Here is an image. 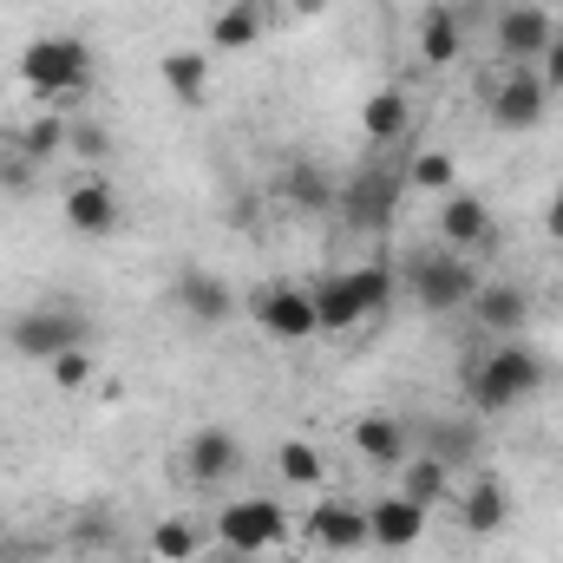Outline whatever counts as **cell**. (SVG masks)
<instances>
[{
	"mask_svg": "<svg viewBox=\"0 0 563 563\" xmlns=\"http://www.w3.org/2000/svg\"><path fill=\"white\" fill-rule=\"evenodd\" d=\"M263 26H269L263 0H217V13H210V46H217V53H250V46L263 40Z\"/></svg>",
	"mask_w": 563,
	"mask_h": 563,
	"instance_id": "cell-21",
	"label": "cell"
},
{
	"mask_svg": "<svg viewBox=\"0 0 563 563\" xmlns=\"http://www.w3.org/2000/svg\"><path fill=\"white\" fill-rule=\"evenodd\" d=\"M59 217H66V230L79 243H112L132 223V210H125V197H119V184L106 170H79L66 184V197H59Z\"/></svg>",
	"mask_w": 563,
	"mask_h": 563,
	"instance_id": "cell-6",
	"label": "cell"
},
{
	"mask_svg": "<svg viewBox=\"0 0 563 563\" xmlns=\"http://www.w3.org/2000/svg\"><path fill=\"white\" fill-rule=\"evenodd\" d=\"M426 525H432V511H420L407 492H380V498L367 505V538H374V551L407 558V551L426 538Z\"/></svg>",
	"mask_w": 563,
	"mask_h": 563,
	"instance_id": "cell-17",
	"label": "cell"
},
{
	"mask_svg": "<svg viewBox=\"0 0 563 563\" xmlns=\"http://www.w3.org/2000/svg\"><path fill=\"white\" fill-rule=\"evenodd\" d=\"M538 230H544V243H558V250H563V184L544 197V210H538Z\"/></svg>",
	"mask_w": 563,
	"mask_h": 563,
	"instance_id": "cell-35",
	"label": "cell"
},
{
	"mask_svg": "<svg viewBox=\"0 0 563 563\" xmlns=\"http://www.w3.org/2000/svg\"><path fill=\"white\" fill-rule=\"evenodd\" d=\"M361 132L374 151H387V144H400L413 132V99L400 92V86H380V92H367V106H361Z\"/></svg>",
	"mask_w": 563,
	"mask_h": 563,
	"instance_id": "cell-20",
	"label": "cell"
},
{
	"mask_svg": "<svg viewBox=\"0 0 563 563\" xmlns=\"http://www.w3.org/2000/svg\"><path fill=\"white\" fill-rule=\"evenodd\" d=\"M478 282H485V269H478L472 256L445 250V243H420V250L400 263V288L420 301L426 314H465L472 295H478Z\"/></svg>",
	"mask_w": 563,
	"mask_h": 563,
	"instance_id": "cell-4",
	"label": "cell"
},
{
	"mask_svg": "<svg viewBox=\"0 0 563 563\" xmlns=\"http://www.w3.org/2000/svg\"><path fill=\"white\" fill-rule=\"evenodd\" d=\"M551 40H558V13L544 0H505L492 13V46L505 66H538Z\"/></svg>",
	"mask_w": 563,
	"mask_h": 563,
	"instance_id": "cell-11",
	"label": "cell"
},
{
	"mask_svg": "<svg viewBox=\"0 0 563 563\" xmlns=\"http://www.w3.org/2000/svg\"><path fill=\"white\" fill-rule=\"evenodd\" d=\"M452 478H459V472H452V465H439L432 452H413V459L400 465V492H407L420 511H439V505H452Z\"/></svg>",
	"mask_w": 563,
	"mask_h": 563,
	"instance_id": "cell-26",
	"label": "cell"
},
{
	"mask_svg": "<svg viewBox=\"0 0 563 563\" xmlns=\"http://www.w3.org/2000/svg\"><path fill=\"white\" fill-rule=\"evenodd\" d=\"M282 538H288V511H282L276 498H263V492L230 498V505L217 511V544H223L230 558H263V551H276Z\"/></svg>",
	"mask_w": 563,
	"mask_h": 563,
	"instance_id": "cell-10",
	"label": "cell"
},
{
	"mask_svg": "<svg viewBox=\"0 0 563 563\" xmlns=\"http://www.w3.org/2000/svg\"><path fill=\"white\" fill-rule=\"evenodd\" d=\"M276 197L295 217H334V210H341V184H334V170H321L314 157H288V164H282Z\"/></svg>",
	"mask_w": 563,
	"mask_h": 563,
	"instance_id": "cell-19",
	"label": "cell"
},
{
	"mask_svg": "<svg viewBox=\"0 0 563 563\" xmlns=\"http://www.w3.org/2000/svg\"><path fill=\"white\" fill-rule=\"evenodd\" d=\"M452 518H459L465 538H498V531L511 525V492H505V478H498V472H478L465 492H452Z\"/></svg>",
	"mask_w": 563,
	"mask_h": 563,
	"instance_id": "cell-18",
	"label": "cell"
},
{
	"mask_svg": "<svg viewBox=\"0 0 563 563\" xmlns=\"http://www.w3.org/2000/svg\"><path fill=\"white\" fill-rule=\"evenodd\" d=\"M0 563H7V558H0Z\"/></svg>",
	"mask_w": 563,
	"mask_h": 563,
	"instance_id": "cell-40",
	"label": "cell"
},
{
	"mask_svg": "<svg viewBox=\"0 0 563 563\" xmlns=\"http://www.w3.org/2000/svg\"><path fill=\"white\" fill-rule=\"evenodd\" d=\"M46 374H53V387H66V394H79V387L92 380V354H86V347H73V354H59V361H46Z\"/></svg>",
	"mask_w": 563,
	"mask_h": 563,
	"instance_id": "cell-34",
	"label": "cell"
},
{
	"mask_svg": "<svg viewBox=\"0 0 563 563\" xmlns=\"http://www.w3.org/2000/svg\"><path fill=\"white\" fill-rule=\"evenodd\" d=\"M92 73H99V53H92L86 33H33L13 53V79L46 106H73L92 86Z\"/></svg>",
	"mask_w": 563,
	"mask_h": 563,
	"instance_id": "cell-2",
	"label": "cell"
},
{
	"mask_svg": "<svg viewBox=\"0 0 563 563\" xmlns=\"http://www.w3.org/2000/svg\"><path fill=\"white\" fill-rule=\"evenodd\" d=\"M347 282H354V295H361L367 321H374V314H387V308H394V295H400V269H387V263H361V269H347Z\"/></svg>",
	"mask_w": 563,
	"mask_h": 563,
	"instance_id": "cell-31",
	"label": "cell"
},
{
	"mask_svg": "<svg viewBox=\"0 0 563 563\" xmlns=\"http://www.w3.org/2000/svg\"><path fill=\"white\" fill-rule=\"evenodd\" d=\"M177 472L190 485H230L243 472V432L236 426H190L184 445H177Z\"/></svg>",
	"mask_w": 563,
	"mask_h": 563,
	"instance_id": "cell-12",
	"label": "cell"
},
{
	"mask_svg": "<svg viewBox=\"0 0 563 563\" xmlns=\"http://www.w3.org/2000/svg\"><path fill=\"white\" fill-rule=\"evenodd\" d=\"M66 132H73V119H66V112H33V119L13 132V144L46 170V164H59V157H66Z\"/></svg>",
	"mask_w": 563,
	"mask_h": 563,
	"instance_id": "cell-28",
	"label": "cell"
},
{
	"mask_svg": "<svg viewBox=\"0 0 563 563\" xmlns=\"http://www.w3.org/2000/svg\"><path fill=\"white\" fill-rule=\"evenodd\" d=\"M498 7H505V0H498Z\"/></svg>",
	"mask_w": 563,
	"mask_h": 563,
	"instance_id": "cell-39",
	"label": "cell"
},
{
	"mask_svg": "<svg viewBox=\"0 0 563 563\" xmlns=\"http://www.w3.org/2000/svg\"><path fill=\"white\" fill-rule=\"evenodd\" d=\"M170 308L190 321V328H223V321H236V288L230 276H217V269H177L170 276Z\"/></svg>",
	"mask_w": 563,
	"mask_h": 563,
	"instance_id": "cell-14",
	"label": "cell"
},
{
	"mask_svg": "<svg viewBox=\"0 0 563 563\" xmlns=\"http://www.w3.org/2000/svg\"><path fill=\"white\" fill-rule=\"evenodd\" d=\"M347 439H354L361 465H374V472H400L420 452L413 445V426L400 420V413H361V420L347 426Z\"/></svg>",
	"mask_w": 563,
	"mask_h": 563,
	"instance_id": "cell-16",
	"label": "cell"
},
{
	"mask_svg": "<svg viewBox=\"0 0 563 563\" xmlns=\"http://www.w3.org/2000/svg\"><path fill=\"white\" fill-rule=\"evenodd\" d=\"M243 308H250V321H256L269 341H282V347H301V341L321 334V321H314V295H308L301 282H256Z\"/></svg>",
	"mask_w": 563,
	"mask_h": 563,
	"instance_id": "cell-8",
	"label": "cell"
},
{
	"mask_svg": "<svg viewBox=\"0 0 563 563\" xmlns=\"http://www.w3.org/2000/svg\"><path fill=\"white\" fill-rule=\"evenodd\" d=\"M157 73H164V92L177 99V106H203L210 99V53H197V46H177V53H164L157 59Z\"/></svg>",
	"mask_w": 563,
	"mask_h": 563,
	"instance_id": "cell-23",
	"label": "cell"
},
{
	"mask_svg": "<svg viewBox=\"0 0 563 563\" xmlns=\"http://www.w3.org/2000/svg\"><path fill=\"white\" fill-rule=\"evenodd\" d=\"M478 106H485L492 132L525 139V132L544 125V112H551V86H544L538 66H505V73H485V79H478Z\"/></svg>",
	"mask_w": 563,
	"mask_h": 563,
	"instance_id": "cell-5",
	"label": "cell"
},
{
	"mask_svg": "<svg viewBox=\"0 0 563 563\" xmlns=\"http://www.w3.org/2000/svg\"><path fill=\"white\" fill-rule=\"evenodd\" d=\"M106 563H151V558H125V551H119V558H106Z\"/></svg>",
	"mask_w": 563,
	"mask_h": 563,
	"instance_id": "cell-37",
	"label": "cell"
},
{
	"mask_svg": "<svg viewBox=\"0 0 563 563\" xmlns=\"http://www.w3.org/2000/svg\"><path fill=\"white\" fill-rule=\"evenodd\" d=\"M276 472L288 492H314L321 478H328V465H321V452L308 445V439H282L276 445Z\"/></svg>",
	"mask_w": 563,
	"mask_h": 563,
	"instance_id": "cell-30",
	"label": "cell"
},
{
	"mask_svg": "<svg viewBox=\"0 0 563 563\" xmlns=\"http://www.w3.org/2000/svg\"><path fill=\"white\" fill-rule=\"evenodd\" d=\"M407 190H426V197H445V190H459V157L445 151V144H426L407 157Z\"/></svg>",
	"mask_w": 563,
	"mask_h": 563,
	"instance_id": "cell-29",
	"label": "cell"
},
{
	"mask_svg": "<svg viewBox=\"0 0 563 563\" xmlns=\"http://www.w3.org/2000/svg\"><path fill=\"white\" fill-rule=\"evenodd\" d=\"M432 243H445V250L485 263V256H498V243H505V236H498V210H492L478 190H445L439 210H432Z\"/></svg>",
	"mask_w": 563,
	"mask_h": 563,
	"instance_id": "cell-7",
	"label": "cell"
},
{
	"mask_svg": "<svg viewBox=\"0 0 563 563\" xmlns=\"http://www.w3.org/2000/svg\"><path fill=\"white\" fill-rule=\"evenodd\" d=\"M0 341H7L13 361H40L46 367V361H59V354L92 341V314L79 301H33V308L0 321Z\"/></svg>",
	"mask_w": 563,
	"mask_h": 563,
	"instance_id": "cell-3",
	"label": "cell"
},
{
	"mask_svg": "<svg viewBox=\"0 0 563 563\" xmlns=\"http://www.w3.org/2000/svg\"><path fill=\"white\" fill-rule=\"evenodd\" d=\"M308 295H314V321H321V334H347V328L367 321V308H361V295H354L347 269H341V276L308 282Z\"/></svg>",
	"mask_w": 563,
	"mask_h": 563,
	"instance_id": "cell-22",
	"label": "cell"
},
{
	"mask_svg": "<svg viewBox=\"0 0 563 563\" xmlns=\"http://www.w3.org/2000/svg\"><path fill=\"white\" fill-rule=\"evenodd\" d=\"M478 413L472 420H432L420 432V452H432L439 465H452V472H465V465H478Z\"/></svg>",
	"mask_w": 563,
	"mask_h": 563,
	"instance_id": "cell-24",
	"label": "cell"
},
{
	"mask_svg": "<svg viewBox=\"0 0 563 563\" xmlns=\"http://www.w3.org/2000/svg\"><path fill=\"white\" fill-rule=\"evenodd\" d=\"M144 544H151V563H197L203 558V525L197 518H157Z\"/></svg>",
	"mask_w": 563,
	"mask_h": 563,
	"instance_id": "cell-27",
	"label": "cell"
},
{
	"mask_svg": "<svg viewBox=\"0 0 563 563\" xmlns=\"http://www.w3.org/2000/svg\"><path fill=\"white\" fill-rule=\"evenodd\" d=\"M112 151H119V139H112V132H106L99 119H73V132H66V157H73V164L99 170V164H106Z\"/></svg>",
	"mask_w": 563,
	"mask_h": 563,
	"instance_id": "cell-32",
	"label": "cell"
},
{
	"mask_svg": "<svg viewBox=\"0 0 563 563\" xmlns=\"http://www.w3.org/2000/svg\"><path fill=\"white\" fill-rule=\"evenodd\" d=\"M465 314H472V328H478V334L511 341V334H525V328H531V288H525V282H511V276H485Z\"/></svg>",
	"mask_w": 563,
	"mask_h": 563,
	"instance_id": "cell-15",
	"label": "cell"
},
{
	"mask_svg": "<svg viewBox=\"0 0 563 563\" xmlns=\"http://www.w3.org/2000/svg\"><path fill=\"white\" fill-rule=\"evenodd\" d=\"M538 73H544V86H551V99H563V33L544 46V59H538Z\"/></svg>",
	"mask_w": 563,
	"mask_h": 563,
	"instance_id": "cell-36",
	"label": "cell"
},
{
	"mask_svg": "<svg viewBox=\"0 0 563 563\" xmlns=\"http://www.w3.org/2000/svg\"><path fill=\"white\" fill-rule=\"evenodd\" d=\"M308 544L314 551H328V558H354V551H374V538H367V505L361 498H314V511H308Z\"/></svg>",
	"mask_w": 563,
	"mask_h": 563,
	"instance_id": "cell-13",
	"label": "cell"
},
{
	"mask_svg": "<svg viewBox=\"0 0 563 563\" xmlns=\"http://www.w3.org/2000/svg\"><path fill=\"white\" fill-rule=\"evenodd\" d=\"M33 190H40V164L7 139L0 144V197H33Z\"/></svg>",
	"mask_w": 563,
	"mask_h": 563,
	"instance_id": "cell-33",
	"label": "cell"
},
{
	"mask_svg": "<svg viewBox=\"0 0 563 563\" xmlns=\"http://www.w3.org/2000/svg\"><path fill=\"white\" fill-rule=\"evenodd\" d=\"M459 53H465V20L452 7H426L420 13V59L445 73V66H459Z\"/></svg>",
	"mask_w": 563,
	"mask_h": 563,
	"instance_id": "cell-25",
	"label": "cell"
},
{
	"mask_svg": "<svg viewBox=\"0 0 563 563\" xmlns=\"http://www.w3.org/2000/svg\"><path fill=\"white\" fill-rule=\"evenodd\" d=\"M551 387V361L531 347V341H485L472 361H465V407L478 420H505L518 407H531L538 394Z\"/></svg>",
	"mask_w": 563,
	"mask_h": 563,
	"instance_id": "cell-1",
	"label": "cell"
},
{
	"mask_svg": "<svg viewBox=\"0 0 563 563\" xmlns=\"http://www.w3.org/2000/svg\"><path fill=\"white\" fill-rule=\"evenodd\" d=\"M558 282H563V250H558Z\"/></svg>",
	"mask_w": 563,
	"mask_h": 563,
	"instance_id": "cell-38",
	"label": "cell"
},
{
	"mask_svg": "<svg viewBox=\"0 0 563 563\" xmlns=\"http://www.w3.org/2000/svg\"><path fill=\"white\" fill-rule=\"evenodd\" d=\"M400 190H407V164H367V170L341 177V217H347V230H361V236L387 230L394 210H400Z\"/></svg>",
	"mask_w": 563,
	"mask_h": 563,
	"instance_id": "cell-9",
	"label": "cell"
}]
</instances>
